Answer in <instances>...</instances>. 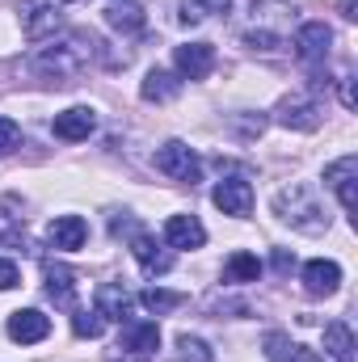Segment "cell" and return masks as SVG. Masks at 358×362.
<instances>
[{"instance_id": "obj_1", "label": "cell", "mask_w": 358, "mask_h": 362, "mask_svg": "<svg viewBox=\"0 0 358 362\" xmlns=\"http://www.w3.org/2000/svg\"><path fill=\"white\" fill-rule=\"evenodd\" d=\"M274 215H278L287 228L304 232V236H321V232H329V223H333L325 198H321L316 185H308V181L282 185V189L274 194Z\"/></svg>"}, {"instance_id": "obj_2", "label": "cell", "mask_w": 358, "mask_h": 362, "mask_svg": "<svg viewBox=\"0 0 358 362\" xmlns=\"http://www.w3.org/2000/svg\"><path fill=\"white\" fill-rule=\"evenodd\" d=\"M93 55H97V42H93L89 34H68V38H59V42L51 38L47 47H38L34 72L47 76V81H55V85H68V81H76V76L89 68Z\"/></svg>"}, {"instance_id": "obj_3", "label": "cell", "mask_w": 358, "mask_h": 362, "mask_svg": "<svg viewBox=\"0 0 358 362\" xmlns=\"http://www.w3.org/2000/svg\"><path fill=\"white\" fill-rule=\"evenodd\" d=\"M274 122H278V127H291V131H316V127L325 122V110H321L316 97L291 93V97H282V101L274 105Z\"/></svg>"}, {"instance_id": "obj_4", "label": "cell", "mask_w": 358, "mask_h": 362, "mask_svg": "<svg viewBox=\"0 0 358 362\" xmlns=\"http://www.w3.org/2000/svg\"><path fill=\"white\" fill-rule=\"evenodd\" d=\"M156 173H165L169 181H181V185H194L198 173H202V160L194 156V148H190V144L169 139V144L156 152Z\"/></svg>"}, {"instance_id": "obj_5", "label": "cell", "mask_w": 358, "mask_h": 362, "mask_svg": "<svg viewBox=\"0 0 358 362\" xmlns=\"http://www.w3.org/2000/svg\"><path fill=\"white\" fill-rule=\"evenodd\" d=\"M17 13H21V30H25L30 42H42V38H51V34L64 25L59 0H21Z\"/></svg>"}, {"instance_id": "obj_6", "label": "cell", "mask_w": 358, "mask_h": 362, "mask_svg": "<svg viewBox=\"0 0 358 362\" xmlns=\"http://www.w3.org/2000/svg\"><path fill=\"white\" fill-rule=\"evenodd\" d=\"M354 181H358V156H342V160H333V165L325 169V185L337 194V202H342V211H346L350 219H354V211H358Z\"/></svg>"}, {"instance_id": "obj_7", "label": "cell", "mask_w": 358, "mask_h": 362, "mask_svg": "<svg viewBox=\"0 0 358 362\" xmlns=\"http://www.w3.org/2000/svg\"><path fill=\"white\" fill-rule=\"evenodd\" d=\"M329 47H333V30L325 25V21H304L299 25V34H295V55L304 59V64H325L329 59Z\"/></svg>"}, {"instance_id": "obj_8", "label": "cell", "mask_w": 358, "mask_h": 362, "mask_svg": "<svg viewBox=\"0 0 358 362\" xmlns=\"http://www.w3.org/2000/svg\"><path fill=\"white\" fill-rule=\"evenodd\" d=\"M211 202H215L224 215L245 219V215L253 211V185H249L245 177H224L215 189H211Z\"/></svg>"}, {"instance_id": "obj_9", "label": "cell", "mask_w": 358, "mask_h": 362, "mask_svg": "<svg viewBox=\"0 0 358 362\" xmlns=\"http://www.w3.org/2000/svg\"><path fill=\"white\" fill-rule=\"evenodd\" d=\"M118 350L131 354V358H152V354L161 350V329H156L152 320H127Z\"/></svg>"}, {"instance_id": "obj_10", "label": "cell", "mask_w": 358, "mask_h": 362, "mask_svg": "<svg viewBox=\"0 0 358 362\" xmlns=\"http://www.w3.org/2000/svg\"><path fill=\"white\" fill-rule=\"evenodd\" d=\"M131 253L144 274H169L173 270V253L152 236V232H131Z\"/></svg>"}, {"instance_id": "obj_11", "label": "cell", "mask_w": 358, "mask_h": 362, "mask_svg": "<svg viewBox=\"0 0 358 362\" xmlns=\"http://www.w3.org/2000/svg\"><path fill=\"white\" fill-rule=\"evenodd\" d=\"M173 68H178L181 81H207L215 72V51L207 42H185L173 55Z\"/></svg>"}, {"instance_id": "obj_12", "label": "cell", "mask_w": 358, "mask_h": 362, "mask_svg": "<svg viewBox=\"0 0 358 362\" xmlns=\"http://www.w3.org/2000/svg\"><path fill=\"white\" fill-rule=\"evenodd\" d=\"M93 127H97V114H93L89 105H72V110L55 114V122H51L55 139H68V144H81V139H89Z\"/></svg>"}, {"instance_id": "obj_13", "label": "cell", "mask_w": 358, "mask_h": 362, "mask_svg": "<svg viewBox=\"0 0 358 362\" xmlns=\"http://www.w3.org/2000/svg\"><path fill=\"white\" fill-rule=\"evenodd\" d=\"M47 240H51L55 249H64V253H76V249L89 240V223H85L81 215H55L51 228H47Z\"/></svg>"}, {"instance_id": "obj_14", "label": "cell", "mask_w": 358, "mask_h": 362, "mask_svg": "<svg viewBox=\"0 0 358 362\" xmlns=\"http://www.w3.org/2000/svg\"><path fill=\"white\" fill-rule=\"evenodd\" d=\"M165 245L169 249H202L207 245V228L194 215H169L165 219Z\"/></svg>"}, {"instance_id": "obj_15", "label": "cell", "mask_w": 358, "mask_h": 362, "mask_svg": "<svg viewBox=\"0 0 358 362\" xmlns=\"http://www.w3.org/2000/svg\"><path fill=\"white\" fill-rule=\"evenodd\" d=\"M51 333V316H42L38 308H25V312H13L8 316V337L21 341V346H34Z\"/></svg>"}, {"instance_id": "obj_16", "label": "cell", "mask_w": 358, "mask_h": 362, "mask_svg": "<svg viewBox=\"0 0 358 362\" xmlns=\"http://www.w3.org/2000/svg\"><path fill=\"white\" fill-rule=\"evenodd\" d=\"M337 286H342V266H337V262L316 257V262H308V266H304V291H308V295L325 299V295H333Z\"/></svg>"}, {"instance_id": "obj_17", "label": "cell", "mask_w": 358, "mask_h": 362, "mask_svg": "<svg viewBox=\"0 0 358 362\" xmlns=\"http://www.w3.org/2000/svg\"><path fill=\"white\" fill-rule=\"evenodd\" d=\"M131 308H135V299H131L118 282H101V286H97V312H101L105 320L127 325V320H131Z\"/></svg>"}, {"instance_id": "obj_18", "label": "cell", "mask_w": 358, "mask_h": 362, "mask_svg": "<svg viewBox=\"0 0 358 362\" xmlns=\"http://www.w3.org/2000/svg\"><path fill=\"white\" fill-rule=\"evenodd\" d=\"M47 295L55 299V308H64V312H76V274L68 270V266H55V262H47Z\"/></svg>"}, {"instance_id": "obj_19", "label": "cell", "mask_w": 358, "mask_h": 362, "mask_svg": "<svg viewBox=\"0 0 358 362\" xmlns=\"http://www.w3.org/2000/svg\"><path fill=\"white\" fill-rule=\"evenodd\" d=\"M105 25L122 30V34H135V30H144V8L135 0H110L105 4Z\"/></svg>"}, {"instance_id": "obj_20", "label": "cell", "mask_w": 358, "mask_h": 362, "mask_svg": "<svg viewBox=\"0 0 358 362\" xmlns=\"http://www.w3.org/2000/svg\"><path fill=\"white\" fill-rule=\"evenodd\" d=\"M325 354L333 362H354V333H350L346 320L325 325Z\"/></svg>"}, {"instance_id": "obj_21", "label": "cell", "mask_w": 358, "mask_h": 362, "mask_svg": "<svg viewBox=\"0 0 358 362\" xmlns=\"http://www.w3.org/2000/svg\"><path fill=\"white\" fill-rule=\"evenodd\" d=\"M178 93H181V81L173 72H165V68H152L144 76V85H139V97L144 101H173Z\"/></svg>"}, {"instance_id": "obj_22", "label": "cell", "mask_w": 358, "mask_h": 362, "mask_svg": "<svg viewBox=\"0 0 358 362\" xmlns=\"http://www.w3.org/2000/svg\"><path fill=\"white\" fill-rule=\"evenodd\" d=\"M228 8H232V0H181L178 21L181 25H202V21H211V17H219Z\"/></svg>"}, {"instance_id": "obj_23", "label": "cell", "mask_w": 358, "mask_h": 362, "mask_svg": "<svg viewBox=\"0 0 358 362\" xmlns=\"http://www.w3.org/2000/svg\"><path fill=\"white\" fill-rule=\"evenodd\" d=\"M258 274H262V262L253 253H232L228 266H224V278L228 282H258Z\"/></svg>"}, {"instance_id": "obj_24", "label": "cell", "mask_w": 358, "mask_h": 362, "mask_svg": "<svg viewBox=\"0 0 358 362\" xmlns=\"http://www.w3.org/2000/svg\"><path fill=\"white\" fill-rule=\"evenodd\" d=\"M139 303H144L148 312L165 316V312H173V308H181V303H185V295H178V291H161V286H148V291L139 295Z\"/></svg>"}, {"instance_id": "obj_25", "label": "cell", "mask_w": 358, "mask_h": 362, "mask_svg": "<svg viewBox=\"0 0 358 362\" xmlns=\"http://www.w3.org/2000/svg\"><path fill=\"white\" fill-rule=\"evenodd\" d=\"M101 329H105V316L93 308V312H85V308H76L72 312V333L76 337H101Z\"/></svg>"}, {"instance_id": "obj_26", "label": "cell", "mask_w": 358, "mask_h": 362, "mask_svg": "<svg viewBox=\"0 0 358 362\" xmlns=\"http://www.w3.org/2000/svg\"><path fill=\"white\" fill-rule=\"evenodd\" d=\"M178 354H181V362H215L211 346H207L202 337H190V333L178 337Z\"/></svg>"}, {"instance_id": "obj_27", "label": "cell", "mask_w": 358, "mask_h": 362, "mask_svg": "<svg viewBox=\"0 0 358 362\" xmlns=\"http://www.w3.org/2000/svg\"><path fill=\"white\" fill-rule=\"evenodd\" d=\"M295 350H299V346H295L287 333H266V358L270 362H291Z\"/></svg>"}, {"instance_id": "obj_28", "label": "cell", "mask_w": 358, "mask_h": 362, "mask_svg": "<svg viewBox=\"0 0 358 362\" xmlns=\"http://www.w3.org/2000/svg\"><path fill=\"white\" fill-rule=\"evenodd\" d=\"M245 47L274 55V51H282V34H278V30H249V34H245Z\"/></svg>"}, {"instance_id": "obj_29", "label": "cell", "mask_w": 358, "mask_h": 362, "mask_svg": "<svg viewBox=\"0 0 358 362\" xmlns=\"http://www.w3.org/2000/svg\"><path fill=\"white\" fill-rule=\"evenodd\" d=\"M21 223H25V215H21V202H17V198H0V236H8V232H21Z\"/></svg>"}, {"instance_id": "obj_30", "label": "cell", "mask_w": 358, "mask_h": 362, "mask_svg": "<svg viewBox=\"0 0 358 362\" xmlns=\"http://www.w3.org/2000/svg\"><path fill=\"white\" fill-rule=\"evenodd\" d=\"M17 144H21V127H17L13 118H4V114H0V156H4V152H13Z\"/></svg>"}, {"instance_id": "obj_31", "label": "cell", "mask_w": 358, "mask_h": 362, "mask_svg": "<svg viewBox=\"0 0 358 362\" xmlns=\"http://www.w3.org/2000/svg\"><path fill=\"white\" fill-rule=\"evenodd\" d=\"M17 282H21V270H17L13 262H4V257H0V291H13Z\"/></svg>"}, {"instance_id": "obj_32", "label": "cell", "mask_w": 358, "mask_h": 362, "mask_svg": "<svg viewBox=\"0 0 358 362\" xmlns=\"http://www.w3.org/2000/svg\"><path fill=\"white\" fill-rule=\"evenodd\" d=\"M342 101H346V110H354V105H358V97H354V81H350V76L342 81Z\"/></svg>"}, {"instance_id": "obj_33", "label": "cell", "mask_w": 358, "mask_h": 362, "mask_svg": "<svg viewBox=\"0 0 358 362\" xmlns=\"http://www.w3.org/2000/svg\"><path fill=\"white\" fill-rule=\"evenodd\" d=\"M291 362H325L321 358V354H312V350H304V346H299V350H295V358Z\"/></svg>"}, {"instance_id": "obj_34", "label": "cell", "mask_w": 358, "mask_h": 362, "mask_svg": "<svg viewBox=\"0 0 358 362\" xmlns=\"http://www.w3.org/2000/svg\"><path fill=\"white\" fill-rule=\"evenodd\" d=\"M354 8H358V0H342V17H346V21H354L358 17Z\"/></svg>"}, {"instance_id": "obj_35", "label": "cell", "mask_w": 358, "mask_h": 362, "mask_svg": "<svg viewBox=\"0 0 358 362\" xmlns=\"http://www.w3.org/2000/svg\"><path fill=\"white\" fill-rule=\"evenodd\" d=\"M274 266H278V270H291V266H295V257H287V253H274Z\"/></svg>"}, {"instance_id": "obj_36", "label": "cell", "mask_w": 358, "mask_h": 362, "mask_svg": "<svg viewBox=\"0 0 358 362\" xmlns=\"http://www.w3.org/2000/svg\"><path fill=\"white\" fill-rule=\"evenodd\" d=\"M59 4H72V0H59Z\"/></svg>"}]
</instances>
